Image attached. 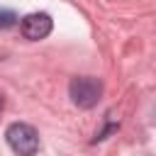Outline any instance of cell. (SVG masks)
<instances>
[{"label": "cell", "instance_id": "cell-1", "mask_svg": "<svg viewBox=\"0 0 156 156\" xmlns=\"http://www.w3.org/2000/svg\"><path fill=\"white\" fill-rule=\"evenodd\" d=\"M5 139L10 144V149L17 154V156H34L37 149H39V134L32 124H24V122H12L5 132Z\"/></svg>", "mask_w": 156, "mask_h": 156}, {"label": "cell", "instance_id": "cell-2", "mask_svg": "<svg viewBox=\"0 0 156 156\" xmlns=\"http://www.w3.org/2000/svg\"><path fill=\"white\" fill-rule=\"evenodd\" d=\"M68 93H71L73 105H78L83 110L95 107L100 102V98H102V80L93 78V76H78V78L71 80Z\"/></svg>", "mask_w": 156, "mask_h": 156}, {"label": "cell", "instance_id": "cell-3", "mask_svg": "<svg viewBox=\"0 0 156 156\" xmlns=\"http://www.w3.org/2000/svg\"><path fill=\"white\" fill-rule=\"evenodd\" d=\"M51 27H54V22H51V17L46 12H32V15H27L22 20V34L27 39H32V41H39V39L49 37Z\"/></svg>", "mask_w": 156, "mask_h": 156}, {"label": "cell", "instance_id": "cell-4", "mask_svg": "<svg viewBox=\"0 0 156 156\" xmlns=\"http://www.w3.org/2000/svg\"><path fill=\"white\" fill-rule=\"evenodd\" d=\"M12 24H17V15H15L12 10H0V27L7 29V27H12Z\"/></svg>", "mask_w": 156, "mask_h": 156}, {"label": "cell", "instance_id": "cell-5", "mask_svg": "<svg viewBox=\"0 0 156 156\" xmlns=\"http://www.w3.org/2000/svg\"><path fill=\"white\" fill-rule=\"evenodd\" d=\"M2 105H5V102H2V98H0V110H2Z\"/></svg>", "mask_w": 156, "mask_h": 156}]
</instances>
